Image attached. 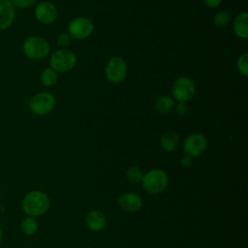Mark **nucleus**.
<instances>
[{"label": "nucleus", "instance_id": "nucleus-7", "mask_svg": "<svg viewBox=\"0 0 248 248\" xmlns=\"http://www.w3.org/2000/svg\"><path fill=\"white\" fill-rule=\"evenodd\" d=\"M172 97L178 102H187L191 100L196 93V85L194 81L187 77L176 78L171 87Z\"/></svg>", "mask_w": 248, "mask_h": 248}, {"label": "nucleus", "instance_id": "nucleus-2", "mask_svg": "<svg viewBox=\"0 0 248 248\" xmlns=\"http://www.w3.org/2000/svg\"><path fill=\"white\" fill-rule=\"evenodd\" d=\"M56 104L54 95L47 91H42L34 94L28 102L29 110L37 116H45L50 113Z\"/></svg>", "mask_w": 248, "mask_h": 248}, {"label": "nucleus", "instance_id": "nucleus-19", "mask_svg": "<svg viewBox=\"0 0 248 248\" xmlns=\"http://www.w3.org/2000/svg\"><path fill=\"white\" fill-rule=\"evenodd\" d=\"M231 21V15L228 11H220L213 16V24L218 28L227 26Z\"/></svg>", "mask_w": 248, "mask_h": 248}, {"label": "nucleus", "instance_id": "nucleus-12", "mask_svg": "<svg viewBox=\"0 0 248 248\" xmlns=\"http://www.w3.org/2000/svg\"><path fill=\"white\" fill-rule=\"evenodd\" d=\"M119 206L128 212H136L141 208V198L136 193H124L118 199Z\"/></svg>", "mask_w": 248, "mask_h": 248}, {"label": "nucleus", "instance_id": "nucleus-1", "mask_svg": "<svg viewBox=\"0 0 248 248\" xmlns=\"http://www.w3.org/2000/svg\"><path fill=\"white\" fill-rule=\"evenodd\" d=\"M49 199L42 191L33 190L28 192L21 202L25 214L31 217H38L45 214L49 208Z\"/></svg>", "mask_w": 248, "mask_h": 248}, {"label": "nucleus", "instance_id": "nucleus-5", "mask_svg": "<svg viewBox=\"0 0 248 248\" xmlns=\"http://www.w3.org/2000/svg\"><path fill=\"white\" fill-rule=\"evenodd\" d=\"M143 188L150 194H159L163 192L168 186L169 178L167 173L163 170H151L145 175H143L142 179Z\"/></svg>", "mask_w": 248, "mask_h": 248}, {"label": "nucleus", "instance_id": "nucleus-8", "mask_svg": "<svg viewBox=\"0 0 248 248\" xmlns=\"http://www.w3.org/2000/svg\"><path fill=\"white\" fill-rule=\"evenodd\" d=\"M94 30L93 22L85 17V16H78L72 19L68 25V34L71 38L83 40L88 38Z\"/></svg>", "mask_w": 248, "mask_h": 248}, {"label": "nucleus", "instance_id": "nucleus-3", "mask_svg": "<svg viewBox=\"0 0 248 248\" xmlns=\"http://www.w3.org/2000/svg\"><path fill=\"white\" fill-rule=\"evenodd\" d=\"M50 50L49 43L41 36H29L22 44L24 55L33 60L45 58Z\"/></svg>", "mask_w": 248, "mask_h": 248}, {"label": "nucleus", "instance_id": "nucleus-23", "mask_svg": "<svg viewBox=\"0 0 248 248\" xmlns=\"http://www.w3.org/2000/svg\"><path fill=\"white\" fill-rule=\"evenodd\" d=\"M14 7L17 9H27L36 4L37 0H11Z\"/></svg>", "mask_w": 248, "mask_h": 248}, {"label": "nucleus", "instance_id": "nucleus-13", "mask_svg": "<svg viewBox=\"0 0 248 248\" xmlns=\"http://www.w3.org/2000/svg\"><path fill=\"white\" fill-rule=\"evenodd\" d=\"M85 223L91 231L98 232L104 229L106 225V217L101 211L91 210L85 216Z\"/></svg>", "mask_w": 248, "mask_h": 248}, {"label": "nucleus", "instance_id": "nucleus-10", "mask_svg": "<svg viewBox=\"0 0 248 248\" xmlns=\"http://www.w3.org/2000/svg\"><path fill=\"white\" fill-rule=\"evenodd\" d=\"M35 18L42 24H51L57 18V8L49 1H42L35 7Z\"/></svg>", "mask_w": 248, "mask_h": 248}, {"label": "nucleus", "instance_id": "nucleus-22", "mask_svg": "<svg viewBox=\"0 0 248 248\" xmlns=\"http://www.w3.org/2000/svg\"><path fill=\"white\" fill-rule=\"evenodd\" d=\"M56 44L61 48L68 46L71 44V36L68 33H60L56 38Z\"/></svg>", "mask_w": 248, "mask_h": 248}, {"label": "nucleus", "instance_id": "nucleus-21", "mask_svg": "<svg viewBox=\"0 0 248 248\" xmlns=\"http://www.w3.org/2000/svg\"><path fill=\"white\" fill-rule=\"evenodd\" d=\"M236 68L238 72L244 77L248 76V54L245 52L241 54L236 61Z\"/></svg>", "mask_w": 248, "mask_h": 248}, {"label": "nucleus", "instance_id": "nucleus-9", "mask_svg": "<svg viewBox=\"0 0 248 248\" xmlns=\"http://www.w3.org/2000/svg\"><path fill=\"white\" fill-rule=\"evenodd\" d=\"M206 139L203 135L195 133L189 135L183 141V150L190 157L201 155L206 148Z\"/></svg>", "mask_w": 248, "mask_h": 248}, {"label": "nucleus", "instance_id": "nucleus-26", "mask_svg": "<svg viewBox=\"0 0 248 248\" xmlns=\"http://www.w3.org/2000/svg\"><path fill=\"white\" fill-rule=\"evenodd\" d=\"M203 2L209 8H216L223 2V0H203Z\"/></svg>", "mask_w": 248, "mask_h": 248}, {"label": "nucleus", "instance_id": "nucleus-24", "mask_svg": "<svg viewBox=\"0 0 248 248\" xmlns=\"http://www.w3.org/2000/svg\"><path fill=\"white\" fill-rule=\"evenodd\" d=\"M173 108H175V112L178 116H184L188 112V106L186 102H178L176 105H174Z\"/></svg>", "mask_w": 248, "mask_h": 248}, {"label": "nucleus", "instance_id": "nucleus-18", "mask_svg": "<svg viewBox=\"0 0 248 248\" xmlns=\"http://www.w3.org/2000/svg\"><path fill=\"white\" fill-rule=\"evenodd\" d=\"M20 231L25 235H33L38 230V222L34 217H25L20 222Z\"/></svg>", "mask_w": 248, "mask_h": 248}, {"label": "nucleus", "instance_id": "nucleus-4", "mask_svg": "<svg viewBox=\"0 0 248 248\" xmlns=\"http://www.w3.org/2000/svg\"><path fill=\"white\" fill-rule=\"evenodd\" d=\"M77 62L76 54L66 48L55 50L49 58V67L56 73H65L72 70Z\"/></svg>", "mask_w": 248, "mask_h": 248}, {"label": "nucleus", "instance_id": "nucleus-15", "mask_svg": "<svg viewBox=\"0 0 248 248\" xmlns=\"http://www.w3.org/2000/svg\"><path fill=\"white\" fill-rule=\"evenodd\" d=\"M247 20H248V15L246 12H243L237 15L233 20V31L235 35L241 39L248 38Z\"/></svg>", "mask_w": 248, "mask_h": 248}, {"label": "nucleus", "instance_id": "nucleus-16", "mask_svg": "<svg viewBox=\"0 0 248 248\" xmlns=\"http://www.w3.org/2000/svg\"><path fill=\"white\" fill-rule=\"evenodd\" d=\"M174 99L168 95L160 96L155 102V108L159 113H169L174 108Z\"/></svg>", "mask_w": 248, "mask_h": 248}, {"label": "nucleus", "instance_id": "nucleus-17", "mask_svg": "<svg viewBox=\"0 0 248 248\" xmlns=\"http://www.w3.org/2000/svg\"><path fill=\"white\" fill-rule=\"evenodd\" d=\"M57 80H58L57 73L50 67L44 69L40 75V81L46 87L53 86L54 84H56Z\"/></svg>", "mask_w": 248, "mask_h": 248}, {"label": "nucleus", "instance_id": "nucleus-14", "mask_svg": "<svg viewBox=\"0 0 248 248\" xmlns=\"http://www.w3.org/2000/svg\"><path fill=\"white\" fill-rule=\"evenodd\" d=\"M160 144L161 147L168 152L174 151L178 147L179 137L175 132L168 131L161 136Z\"/></svg>", "mask_w": 248, "mask_h": 248}, {"label": "nucleus", "instance_id": "nucleus-27", "mask_svg": "<svg viewBox=\"0 0 248 248\" xmlns=\"http://www.w3.org/2000/svg\"><path fill=\"white\" fill-rule=\"evenodd\" d=\"M2 239H3V232H2V229L0 228V244L2 242Z\"/></svg>", "mask_w": 248, "mask_h": 248}, {"label": "nucleus", "instance_id": "nucleus-11", "mask_svg": "<svg viewBox=\"0 0 248 248\" xmlns=\"http://www.w3.org/2000/svg\"><path fill=\"white\" fill-rule=\"evenodd\" d=\"M16 18V8L11 0H0V31L9 29Z\"/></svg>", "mask_w": 248, "mask_h": 248}, {"label": "nucleus", "instance_id": "nucleus-20", "mask_svg": "<svg viewBox=\"0 0 248 248\" xmlns=\"http://www.w3.org/2000/svg\"><path fill=\"white\" fill-rule=\"evenodd\" d=\"M143 175H142V171L140 168L138 167H131L128 169L127 170V178L130 182L133 183H138L140 181H141Z\"/></svg>", "mask_w": 248, "mask_h": 248}, {"label": "nucleus", "instance_id": "nucleus-6", "mask_svg": "<svg viewBox=\"0 0 248 248\" xmlns=\"http://www.w3.org/2000/svg\"><path fill=\"white\" fill-rule=\"evenodd\" d=\"M106 78L111 83H120L127 76V64L120 56L111 57L105 69Z\"/></svg>", "mask_w": 248, "mask_h": 248}, {"label": "nucleus", "instance_id": "nucleus-25", "mask_svg": "<svg viewBox=\"0 0 248 248\" xmlns=\"http://www.w3.org/2000/svg\"><path fill=\"white\" fill-rule=\"evenodd\" d=\"M180 164L183 168H189L192 165V157H190L189 155L183 156L180 160Z\"/></svg>", "mask_w": 248, "mask_h": 248}]
</instances>
